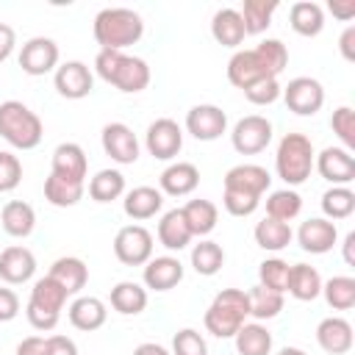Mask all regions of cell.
<instances>
[{
	"label": "cell",
	"mask_w": 355,
	"mask_h": 355,
	"mask_svg": "<svg viewBox=\"0 0 355 355\" xmlns=\"http://www.w3.org/2000/svg\"><path fill=\"white\" fill-rule=\"evenodd\" d=\"M94 72L122 94H139L150 86V67L139 55H128L125 50H100L94 55Z\"/></svg>",
	"instance_id": "6da1fadb"
},
{
	"label": "cell",
	"mask_w": 355,
	"mask_h": 355,
	"mask_svg": "<svg viewBox=\"0 0 355 355\" xmlns=\"http://www.w3.org/2000/svg\"><path fill=\"white\" fill-rule=\"evenodd\" d=\"M92 33L100 50H125L144 36V19L133 8L111 6V8L97 11Z\"/></svg>",
	"instance_id": "7a4b0ae2"
},
{
	"label": "cell",
	"mask_w": 355,
	"mask_h": 355,
	"mask_svg": "<svg viewBox=\"0 0 355 355\" xmlns=\"http://www.w3.org/2000/svg\"><path fill=\"white\" fill-rule=\"evenodd\" d=\"M313 158L316 150L305 133H286L275 150V172L286 189L302 186L313 172Z\"/></svg>",
	"instance_id": "3957f363"
},
{
	"label": "cell",
	"mask_w": 355,
	"mask_h": 355,
	"mask_svg": "<svg viewBox=\"0 0 355 355\" xmlns=\"http://www.w3.org/2000/svg\"><path fill=\"white\" fill-rule=\"evenodd\" d=\"M250 316V300L241 288H222L205 308L202 324L214 338H233Z\"/></svg>",
	"instance_id": "277c9868"
},
{
	"label": "cell",
	"mask_w": 355,
	"mask_h": 355,
	"mask_svg": "<svg viewBox=\"0 0 355 355\" xmlns=\"http://www.w3.org/2000/svg\"><path fill=\"white\" fill-rule=\"evenodd\" d=\"M44 125L36 111L19 100L0 103V139L14 150H33L42 144Z\"/></svg>",
	"instance_id": "5b68a950"
},
{
	"label": "cell",
	"mask_w": 355,
	"mask_h": 355,
	"mask_svg": "<svg viewBox=\"0 0 355 355\" xmlns=\"http://www.w3.org/2000/svg\"><path fill=\"white\" fill-rule=\"evenodd\" d=\"M272 136H275V128H272V122L266 116L247 114L233 125L230 144H233V150L239 155H258L272 144Z\"/></svg>",
	"instance_id": "8992f818"
},
{
	"label": "cell",
	"mask_w": 355,
	"mask_h": 355,
	"mask_svg": "<svg viewBox=\"0 0 355 355\" xmlns=\"http://www.w3.org/2000/svg\"><path fill=\"white\" fill-rule=\"evenodd\" d=\"M114 255L125 266H144L153 258V233L144 225H125L114 236Z\"/></svg>",
	"instance_id": "52a82bcc"
},
{
	"label": "cell",
	"mask_w": 355,
	"mask_h": 355,
	"mask_svg": "<svg viewBox=\"0 0 355 355\" xmlns=\"http://www.w3.org/2000/svg\"><path fill=\"white\" fill-rule=\"evenodd\" d=\"M280 97H283V103H286V108L291 114H297V116H313L324 105V86L316 78L300 75V78H291L283 86V94Z\"/></svg>",
	"instance_id": "ba28073f"
},
{
	"label": "cell",
	"mask_w": 355,
	"mask_h": 355,
	"mask_svg": "<svg viewBox=\"0 0 355 355\" xmlns=\"http://www.w3.org/2000/svg\"><path fill=\"white\" fill-rule=\"evenodd\" d=\"M144 147L155 161H175L183 150V128L169 116H158L147 125Z\"/></svg>",
	"instance_id": "9c48e42d"
},
{
	"label": "cell",
	"mask_w": 355,
	"mask_h": 355,
	"mask_svg": "<svg viewBox=\"0 0 355 355\" xmlns=\"http://www.w3.org/2000/svg\"><path fill=\"white\" fill-rule=\"evenodd\" d=\"M58 58H61L58 44H55L50 36H33V39H28V42L22 44V50H19V67H22V72L31 75V78H42V75H47V72H55Z\"/></svg>",
	"instance_id": "30bf717a"
},
{
	"label": "cell",
	"mask_w": 355,
	"mask_h": 355,
	"mask_svg": "<svg viewBox=\"0 0 355 355\" xmlns=\"http://www.w3.org/2000/svg\"><path fill=\"white\" fill-rule=\"evenodd\" d=\"M53 86L67 100H83L94 89V72L83 61H64L53 72Z\"/></svg>",
	"instance_id": "8fae6325"
},
{
	"label": "cell",
	"mask_w": 355,
	"mask_h": 355,
	"mask_svg": "<svg viewBox=\"0 0 355 355\" xmlns=\"http://www.w3.org/2000/svg\"><path fill=\"white\" fill-rule=\"evenodd\" d=\"M186 133L197 141H216L227 133V114L214 103H200L186 111Z\"/></svg>",
	"instance_id": "7c38bea8"
},
{
	"label": "cell",
	"mask_w": 355,
	"mask_h": 355,
	"mask_svg": "<svg viewBox=\"0 0 355 355\" xmlns=\"http://www.w3.org/2000/svg\"><path fill=\"white\" fill-rule=\"evenodd\" d=\"M100 144H103V153L119 166L139 161V150H141L139 139H136L133 128H128L125 122H108L100 133Z\"/></svg>",
	"instance_id": "4fadbf2b"
},
{
	"label": "cell",
	"mask_w": 355,
	"mask_h": 355,
	"mask_svg": "<svg viewBox=\"0 0 355 355\" xmlns=\"http://www.w3.org/2000/svg\"><path fill=\"white\" fill-rule=\"evenodd\" d=\"M313 169L330 186H349L355 180V155L344 147H324L313 158Z\"/></svg>",
	"instance_id": "5bb4252c"
},
{
	"label": "cell",
	"mask_w": 355,
	"mask_h": 355,
	"mask_svg": "<svg viewBox=\"0 0 355 355\" xmlns=\"http://www.w3.org/2000/svg\"><path fill=\"white\" fill-rule=\"evenodd\" d=\"M272 186V175L261 164H236L225 172V191H239L250 197H263Z\"/></svg>",
	"instance_id": "9a60e30c"
},
{
	"label": "cell",
	"mask_w": 355,
	"mask_h": 355,
	"mask_svg": "<svg viewBox=\"0 0 355 355\" xmlns=\"http://www.w3.org/2000/svg\"><path fill=\"white\" fill-rule=\"evenodd\" d=\"M336 241H338V227H336V222H330L324 216H311L297 230V244L311 255L330 252L336 247Z\"/></svg>",
	"instance_id": "2e32d148"
},
{
	"label": "cell",
	"mask_w": 355,
	"mask_h": 355,
	"mask_svg": "<svg viewBox=\"0 0 355 355\" xmlns=\"http://www.w3.org/2000/svg\"><path fill=\"white\" fill-rule=\"evenodd\" d=\"M186 269L180 263V258L175 255H155L144 263V272H141V280H144V288L150 291H172L180 280H183Z\"/></svg>",
	"instance_id": "e0dca14e"
},
{
	"label": "cell",
	"mask_w": 355,
	"mask_h": 355,
	"mask_svg": "<svg viewBox=\"0 0 355 355\" xmlns=\"http://www.w3.org/2000/svg\"><path fill=\"white\" fill-rule=\"evenodd\" d=\"M36 275V255L22 247V244H11L0 252V280L8 286H22L28 280H33Z\"/></svg>",
	"instance_id": "ac0fdd59"
},
{
	"label": "cell",
	"mask_w": 355,
	"mask_h": 355,
	"mask_svg": "<svg viewBox=\"0 0 355 355\" xmlns=\"http://www.w3.org/2000/svg\"><path fill=\"white\" fill-rule=\"evenodd\" d=\"M53 175L58 178H67V180H78V183H86V175H89V158L83 153V147L78 141H61L55 150H53Z\"/></svg>",
	"instance_id": "d6986e66"
},
{
	"label": "cell",
	"mask_w": 355,
	"mask_h": 355,
	"mask_svg": "<svg viewBox=\"0 0 355 355\" xmlns=\"http://www.w3.org/2000/svg\"><path fill=\"white\" fill-rule=\"evenodd\" d=\"M197 186H200V169L191 161H172L158 178V191L169 197H189Z\"/></svg>",
	"instance_id": "ffe728a7"
},
{
	"label": "cell",
	"mask_w": 355,
	"mask_h": 355,
	"mask_svg": "<svg viewBox=\"0 0 355 355\" xmlns=\"http://www.w3.org/2000/svg\"><path fill=\"white\" fill-rule=\"evenodd\" d=\"M352 324L344 316H327L316 324V344L327 352V355H344L352 349Z\"/></svg>",
	"instance_id": "44dd1931"
},
{
	"label": "cell",
	"mask_w": 355,
	"mask_h": 355,
	"mask_svg": "<svg viewBox=\"0 0 355 355\" xmlns=\"http://www.w3.org/2000/svg\"><path fill=\"white\" fill-rule=\"evenodd\" d=\"M47 275L67 291V297H78L86 288V283H89V266L78 255H61V258H55Z\"/></svg>",
	"instance_id": "7402d4cb"
},
{
	"label": "cell",
	"mask_w": 355,
	"mask_h": 355,
	"mask_svg": "<svg viewBox=\"0 0 355 355\" xmlns=\"http://www.w3.org/2000/svg\"><path fill=\"white\" fill-rule=\"evenodd\" d=\"M67 316H69V324L75 330H83V333H92V330H100L108 319V308L100 297H83L78 294L69 308H67Z\"/></svg>",
	"instance_id": "603a6c76"
},
{
	"label": "cell",
	"mask_w": 355,
	"mask_h": 355,
	"mask_svg": "<svg viewBox=\"0 0 355 355\" xmlns=\"http://www.w3.org/2000/svg\"><path fill=\"white\" fill-rule=\"evenodd\" d=\"M122 211L125 216H130L133 222H144V219H153L155 214H161L164 208V194L155 189V186H136L130 191L122 194Z\"/></svg>",
	"instance_id": "cb8c5ba5"
},
{
	"label": "cell",
	"mask_w": 355,
	"mask_h": 355,
	"mask_svg": "<svg viewBox=\"0 0 355 355\" xmlns=\"http://www.w3.org/2000/svg\"><path fill=\"white\" fill-rule=\"evenodd\" d=\"M0 225L11 239H28L36 227V211L25 200H8L0 211Z\"/></svg>",
	"instance_id": "d4e9b609"
},
{
	"label": "cell",
	"mask_w": 355,
	"mask_h": 355,
	"mask_svg": "<svg viewBox=\"0 0 355 355\" xmlns=\"http://www.w3.org/2000/svg\"><path fill=\"white\" fill-rule=\"evenodd\" d=\"M211 36L216 39V44L239 50L244 44V22L239 17V8H219L211 17Z\"/></svg>",
	"instance_id": "484cf974"
},
{
	"label": "cell",
	"mask_w": 355,
	"mask_h": 355,
	"mask_svg": "<svg viewBox=\"0 0 355 355\" xmlns=\"http://www.w3.org/2000/svg\"><path fill=\"white\" fill-rule=\"evenodd\" d=\"M158 241L169 250V252H180V250H186L189 244H191V230H189V225H186V219H183V211L180 208H172V211H166L161 219H158Z\"/></svg>",
	"instance_id": "4316f807"
},
{
	"label": "cell",
	"mask_w": 355,
	"mask_h": 355,
	"mask_svg": "<svg viewBox=\"0 0 355 355\" xmlns=\"http://www.w3.org/2000/svg\"><path fill=\"white\" fill-rule=\"evenodd\" d=\"M288 25L294 33L311 39V36H319L322 28H324V8L313 0H297L291 8H288Z\"/></svg>",
	"instance_id": "83f0119b"
},
{
	"label": "cell",
	"mask_w": 355,
	"mask_h": 355,
	"mask_svg": "<svg viewBox=\"0 0 355 355\" xmlns=\"http://www.w3.org/2000/svg\"><path fill=\"white\" fill-rule=\"evenodd\" d=\"M286 291H288L294 300H300V302L316 300V297L322 294V275H319V269L311 266V263H291Z\"/></svg>",
	"instance_id": "f1b7e54d"
},
{
	"label": "cell",
	"mask_w": 355,
	"mask_h": 355,
	"mask_svg": "<svg viewBox=\"0 0 355 355\" xmlns=\"http://www.w3.org/2000/svg\"><path fill=\"white\" fill-rule=\"evenodd\" d=\"M180 211H183V219H186V225H189L194 239H205L219 222V208L211 200H202V197L200 200H189Z\"/></svg>",
	"instance_id": "f546056e"
},
{
	"label": "cell",
	"mask_w": 355,
	"mask_h": 355,
	"mask_svg": "<svg viewBox=\"0 0 355 355\" xmlns=\"http://www.w3.org/2000/svg\"><path fill=\"white\" fill-rule=\"evenodd\" d=\"M239 355H272V333L263 322H244L233 336Z\"/></svg>",
	"instance_id": "4dcf8cb0"
},
{
	"label": "cell",
	"mask_w": 355,
	"mask_h": 355,
	"mask_svg": "<svg viewBox=\"0 0 355 355\" xmlns=\"http://www.w3.org/2000/svg\"><path fill=\"white\" fill-rule=\"evenodd\" d=\"M252 236H255V244H258L261 250H266V252H280V250H286V247L294 241L291 225H288V222H277V219H272V216H263V219L255 225Z\"/></svg>",
	"instance_id": "1f68e13d"
},
{
	"label": "cell",
	"mask_w": 355,
	"mask_h": 355,
	"mask_svg": "<svg viewBox=\"0 0 355 355\" xmlns=\"http://www.w3.org/2000/svg\"><path fill=\"white\" fill-rule=\"evenodd\" d=\"M111 308L122 316H136L147 308V288L136 280H119L111 288Z\"/></svg>",
	"instance_id": "d6a6232c"
},
{
	"label": "cell",
	"mask_w": 355,
	"mask_h": 355,
	"mask_svg": "<svg viewBox=\"0 0 355 355\" xmlns=\"http://www.w3.org/2000/svg\"><path fill=\"white\" fill-rule=\"evenodd\" d=\"M67 291L50 277V275H44V277H39V280H33V288H31V297H28V305H33V308H39V311H47V313H58L61 316V311H64V305H67Z\"/></svg>",
	"instance_id": "836d02e7"
},
{
	"label": "cell",
	"mask_w": 355,
	"mask_h": 355,
	"mask_svg": "<svg viewBox=\"0 0 355 355\" xmlns=\"http://www.w3.org/2000/svg\"><path fill=\"white\" fill-rule=\"evenodd\" d=\"M277 0H244L239 8V17L244 22V33L247 36H258L272 25V17L277 11Z\"/></svg>",
	"instance_id": "e575fe53"
},
{
	"label": "cell",
	"mask_w": 355,
	"mask_h": 355,
	"mask_svg": "<svg viewBox=\"0 0 355 355\" xmlns=\"http://www.w3.org/2000/svg\"><path fill=\"white\" fill-rule=\"evenodd\" d=\"M83 191H86V183H78V180H67V178H58V175H47L44 180V200L55 208H72L83 200Z\"/></svg>",
	"instance_id": "d590c367"
},
{
	"label": "cell",
	"mask_w": 355,
	"mask_h": 355,
	"mask_svg": "<svg viewBox=\"0 0 355 355\" xmlns=\"http://www.w3.org/2000/svg\"><path fill=\"white\" fill-rule=\"evenodd\" d=\"M261 78H266V75H263V69L258 67L252 50H236V53L230 55V61H227V80H230L236 89L244 92L247 86H252V83L261 80Z\"/></svg>",
	"instance_id": "8d00e7d4"
},
{
	"label": "cell",
	"mask_w": 355,
	"mask_h": 355,
	"mask_svg": "<svg viewBox=\"0 0 355 355\" xmlns=\"http://www.w3.org/2000/svg\"><path fill=\"white\" fill-rule=\"evenodd\" d=\"M225 266V250L214 239H200L191 247V269L202 277H214Z\"/></svg>",
	"instance_id": "74e56055"
},
{
	"label": "cell",
	"mask_w": 355,
	"mask_h": 355,
	"mask_svg": "<svg viewBox=\"0 0 355 355\" xmlns=\"http://www.w3.org/2000/svg\"><path fill=\"white\" fill-rule=\"evenodd\" d=\"M252 55L266 78H280V72L288 67V50L280 39H263L261 44L252 47Z\"/></svg>",
	"instance_id": "f35d334b"
},
{
	"label": "cell",
	"mask_w": 355,
	"mask_h": 355,
	"mask_svg": "<svg viewBox=\"0 0 355 355\" xmlns=\"http://www.w3.org/2000/svg\"><path fill=\"white\" fill-rule=\"evenodd\" d=\"M247 300H250V316L255 322H269L275 319L280 311H283V294L272 291V288H263L261 283H255L250 291H247Z\"/></svg>",
	"instance_id": "ab89813d"
},
{
	"label": "cell",
	"mask_w": 355,
	"mask_h": 355,
	"mask_svg": "<svg viewBox=\"0 0 355 355\" xmlns=\"http://www.w3.org/2000/svg\"><path fill=\"white\" fill-rule=\"evenodd\" d=\"M125 194V175L119 169H100L89 180V197L94 202H114Z\"/></svg>",
	"instance_id": "60d3db41"
},
{
	"label": "cell",
	"mask_w": 355,
	"mask_h": 355,
	"mask_svg": "<svg viewBox=\"0 0 355 355\" xmlns=\"http://www.w3.org/2000/svg\"><path fill=\"white\" fill-rule=\"evenodd\" d=\"M324 302L333 311H349L355 305V277L349 275H336L330 280H322V294Z\"/></svg>",
	"instance_id": "b9f144b4"
},
{
	"label": "cell",
	"mask_w": 355,
	"mask_h": 355,
	"mask_svg": "<svg viewBox=\"0 0 355 355\" xmlns=\"http://www.w3.org/2000/svg\"><path fill=\"white\" fill-rule=\"evenodd\" d=\"M352 211H355V191L349 186H330L322 194V214H324V219L338 222V219L352 216Z\"/></svg>",
	"instance_id": "7bdbcfd3"
},
{
	"label": "cell",
	"mask_w": 355,
	"mask_h": 355,
	"mask_svg": "<svg viewBox=\"0 0 355 355\" xmlns=\"http://www.w3.org/2000/svg\"><path fill=\"white\" fill-rule=\"evenodd\" d=\"M300 211H302V197H300L294 189L269 191V197H266V216L291 225V219H297Z\"/></svg>",
	"instance_id": "ee69618b"
},
{
	"label": "cell",
	"mask_w": 355,
	"mask_h": 355,
	"mask_svg": "<svg viewBox=\"0 0 355 355\" xmlns=\"http://www.w3.org/2000/svg\"><path fill=\"white\" fill-rule=\"evenodd\" d=\"M288 263L283 258H266L258 263V283L263 288H272L277 294H286V286H288Z\"/></svg>",
	"instance_id": "f6af8a7d"
},
{
	"label": "cell",
	"mask_w": 355,
	"mask_h": 355,
	"mask_svg": "<svg viewBox=\"0 0 355 355\" xmlns=\"http://www.w3.org/2000/svg\"><path fill=\"white\" fill-rule=\"evenodd\" d=\"M330 128L336 133V139L341 141L344 150H355V111L349 105H338L330 116Z\"/></svg>",
	"instance_id": "bcb514c9"
},
{
	"label": "cell",
	"mask_w": 355,
	"mask_h": 355,
	"mask_svg": "<svg viewBox=\"0 0 355 355\" xmlns=\"http://www.w3.org/2000/svg\"><path fill=\"white\" fill-rule=\"evenodd\" d=\"M172 355H208V344L202 338L200 330L194 327H183L172 336Z\"/></svg>",
	"instance_id": "7dc6e473"
},
{
	"label": "cell",
	"mask_w": 355,
	"mask_h": 355,
	"mask_svg": "<svg viewBox=\"0 0 355 355\" xmlns=\"http://www.w3.org/2000/svg\"><path fill=\"white\" fill-rule=\"evenodd\" d=\"M280 94H283V86H280L277 78H261V80H255L252 86L244 89V97L252 105H272V103L280 100Z\"/></svg>",
	"instance_id": "c3c4849f"
},
{
	"label": "cell",
	"mask_w": 355,
	"mask_h": 355,
	"mask_svg": "<svg viewBox=\"0 0 355 355\" xmlns=\"http://www.w3.org/2000/svg\"><path fill=\"white\" fill-rule=\"evenodd\" d=\"M22 183V161L11 150H0V194L14 191Z\"/></svg>",
	"instance_id": "681fc988"
},
{
	"label": "cell",
	"mask_w": 355,
	"mask_h": 355,
	"mask_svg": "<svg viewBox=\"0 0 355 355\" xmlns=\"http://www.w3.org/2000/svg\"><path fill=\"white\" fill-rule=\"evenodd\" d=\"M222 205L230 216H250L258 211L261 200L250 197V194H239V191H222Z\"/></svg>",
	"instance_id": "f907efd6"
},
{
	"label": "cell",
	"mask_w": 355,
	"mask_h": 355,
	"mask_svg": "<svg viewBox=\"0 0 355 355\" xmlns=\"http://www.w3.org/2000/svg\"><path fill=\"white\" fill-rule=\"evenodd\" d=\"M19 313V297L14 288L0 286V322H11Z\"/></svg>",
	"instance_id": "816d5d0a"
},
{
	"label": "cell",
	"mask_w": 355,
	"mask_h": 355,
	"mask_svg": "<svg viewBox=\"0 0 355 355\" xmlns=\"http://www.w3.org/2000/svg\"><path fill=\"white\" fill-rule=\"evenodd\" d=\"M47 355H80V352L69 336L55 333V336H47Z\"/></svg>",
	"instance_id": "f5cc1de1"
},
{
	"label": "cell",
	"mask_w": 355,
	"mask_h": 355,
	"mask_svg": "<svg viewBox=\"0 0 355 355\" xmlns=\"http://www.w3.org/2000/svg\"><path fill=\"white\" fill-rule=\"evenodd\" d=\"M14 355H47V336H28L17 344Z\"/></svg>",
	"instance_id": "db71d44e"
},
{
	"label": "cell",
	"mask_w": 355,
	"mask_h": 355,
	"mask_svg": "<svg viewBox=\"0 0 355 355\" xmlns=\"http://www.w3.org/2000/svg\"><path fill=\"white\" fill-rule=\"evenodd\" d=\"M14 47H17V33H14V28H11L8 22H0V64L11 58Z\"/></svg>",
	"instance_id": "11a10c76"
},
{
	"label": "cell",
	"mask_w": 355,
	"mask_h": 355,
	"mask_svg": "<svg viewBox=\"0 0 355 355\" xmlns=\"http://www.w3.org/2000/svg\"><path fill=\"white\" fill-rule=\"evenodd\" d=\"M338 50L344 55V61H355V25H347L344 33L338 36Z\"/></svg>",
	"instance_id": "9f6ffc18"
},
{
	"label": "cell",
	"mask_w": 355,
	"mask_h": 355,
	"mask_svg": "<svg viewBox=\"0 0 355 355\" xmlns=\"http://www.w3.org/2000/svg\"><path fill=\"white\" fill-rule=\"evenodd\" d=\"M327 8H330V14H333L336 19H341V22H349V19L355 17V0H330Z\"/></svg>",
	"instance_id": "6f0895ef"
},
{
	"label": "cell",
	"mask_w": 355,
	"mask_h": 355,
	"mask_svg": "<svg viewBox=\"0 0 355 355\" xmlns=\"http://www.w3.org/2000/svg\"><path fill=\"white\" fill-rule=\"evenodd\" d=\"M133 355H172L164 344H155V341H144V344H139L136 349H133Z\"/></svg>",
	"instance_id": "680465c9"
},
{
	"label": "cell",
	"mask_w": 355,
	"mask_h": 355,
	"mask_svg": "<svg viewBox=\"0 0 355 355\" xmlns=\"http://www.w3.org/2000/svg\"><path fill=\"white\" fill-rule=\"evenodd\" d=\"M341 250H344V263H347V266H355V230H349V233L344 236Z\"/></svg>",
	"instance_id": "91938a15"
},
{
	"label": "cell",
	"mask_w": 355,
	"mask_h": 355,
	"mask_svg": "<svg viewBox=\"0 0 355 355\" xmlns=\"http://www.w3.org/2000/svg\"><path fill=\"white\" fill-rule=\"evenodd\" d=\"M275 355H308V352L300 349V347H283V349H277Z\"/></svg>",
	"instance_id": "94428289"
}]
</instances>
